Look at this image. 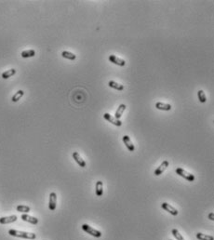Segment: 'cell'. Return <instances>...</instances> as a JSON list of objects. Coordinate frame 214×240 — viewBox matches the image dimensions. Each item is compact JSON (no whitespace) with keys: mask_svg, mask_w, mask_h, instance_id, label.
Wrapping results in <instances>:
<instances>
[{"mask_svg":"<svg viewBox=\"0 0 214 240\" xmlns=\"http://www.w3.org/2000/svg\"><path fill=\"white\" fill-rule=\"evenodd\" d=\"M8 234L9 235L11 236H15V237H20V238H24V239H36V235L34 233H28V232H24V231H19V230H15V229H10L8 230Z\"/></svg>","mask_w":214,"mask_h":240,"instance_id":"6da1fadb","label":"cell"},{"mask_svg":"<svg viewBox=\"0 0 214 240\" xmlns=\"http://www.w3.org/2000/svg\"><path fill=\"white\" fill-rule=\"evenodd\" d=\"M176 174H178L179 176L181 177H183L184 179L187 180L188 182H194L195 181V176L193 175V174L187 172L186 170H184V169H181V168H178L176 169Z\"/></svg>","mask_w":214,"mask_h":240,"instance_id":"7a4b0ae2","label":"cell"},{"mask_svg":"<svg viewBox=\"0 0 214 240\" xmlns=\"http://www.w3.org/2000/svg\"><path fill=\"white\" fill-rule=\"evenodd\" d=\"M82 229H83V231H85L87 234H90V235H92V236L98 237V238L102 236V233H101L100 231H98V230H96V229L90 227V226L89 224H87V223H84V224L82 225Z\"/></svg>","mask_w":214,"mask_h":240,"instance_id":"3957f363","label":"cell"},{"mask_svg":"<svg viewBox=\"0 0 214 240\" xmlns=\"http://www.w3.org/2000/svg\"><path fill=\"white\" fill-rule=\"evenodd\" d=\"M103 117H104V119L106 120V121H108V122H110V123H112L113 125H115V126H116V127H121L122 126V122L120 121L119 119H116L115 116H112L110 114H108V113H105L104 115H103Z\"/></svg>","mask_w":214,"mask_h":240,"instance_id":"277c9868","label":"cell"},{"mask_svg":"<svg viewBox=\"0 0 214 240\" xmlns=\"http://www.w3.org/2000/svg\"><path fill=\"white\" fill-rule=\"evenodd\" d=\"M56 206H57V194L56 193L52 192L49 194V208L51 211L56 210Z\"/></svg>","mask_w":214,"mask_h":240,"instance_id":"5b68a950","label":"cell"},{"mask_svg":"<svg viewBox=\"0 0 214 240\" xmlns=\"http://www.w3.org/2000/svg\"><path fill=\"white\" fill-rule=\"evenodd\" d=\"M161 208H162L163 210H165L166 211H168V213H170L171 215H173V216H177L178 213H179L178 210H177L175 208H173L172 206L169 205V204L167 203V202H164V203L161 204Z\"/></svg>","mask_w":214,"mask_h":240,"instance_id":"8992f818","label":"cell"},{"mask_svg":"<svg viewBox=\"0 0 214 240\" xmlns=\"http://www.w3.org/2000/svg\"><path fill=\"white\" fill-rule=\"evenodd\" d=\"M168 165H169V163H168V160H164L162 163H161V165H160L156 170H155V175L156 176H159V175H161V174L168 169Z\"/></svg>","mask_w":214,"mask_h":240,"instance_id":"52a82bcc","label":"cell"},{"mask_svg":"<svg viewBox=\"0 0 214 240\" xmlns=\"http://www.w3.org/2000/svg\"><path fill=\"white\" fill-rule=\"evenodd\" d=\"M18 217L16 215H11L8 217H1L0 218V223L1 224H8V223H12L16 222Z\"/></svg>","mask_w":214,"mask_h":240,"instance_id":"ba28073f","label":"cell"},{"mask_svg":"<svg viewBox=\"0 0 214 240\" xmlns=\"http://www.w3.org/2000/svg\"><path fill=\"white\" fill-rule=\"evenodd\" d=\"M21 220L24 221V222H27V223H30L32 224H37L38 223V219L36 217H33V216H30L28 214H23L20 216Z\"/></svg>","mask_w":214,"mask_h":240,"instance_id":"9c48e42d","label":"cell"},{"mask_svg":"<svg viewBox=\"0 0 214 240\" xmlns=\"http://www.w3.org/2000/svg\"><path fill=\"white\" fill-rule=\"evenodd\" d=\"M122 140H123V141H124V144H126L127 150L130 151V152H134L135 147H134V144H132V141H131V138L128 137L127 135H125V136H123Z\"/></svg>","mask_w":214,"mask_h":240,"instance_id":"30bf717a","label":"cell"},{"mask_svg":"<svg viewBox=\"0 0 214 240\" xmlns=\"http://www.w3.org/2000/svg\"><path fill=\"white\" fill-rule=\"evenodd\" d=\"M73 158L74 159V161H76L77 164L79 165V167H81V168H85L86 167V162H85V160L80 156V155H79V153H77V152H74L73 153Z\"/></svg>","mask_w":214,"mask_h":240,"instance_id":"8fae6325","label":"cell"},{"mask_svg":"<svg viewBox=\"0 0 214 240\" xmlns=\"http://www.w3.org/2000/svg\"><path fill=\"white\" fill-rule=\"evenodd\" d=\"M109 61L116 65H118V66H125L126 64V62L118 57H116L115 55H110L109 56Z\"/></svg>","mask_w":214,"mask_h":240,"instance_id":"7c38bea8","label":"cell"},{"mask_svg":"<svg viewBox=\"0 0 214 240\" xmlns=\"http://www.w3.org/2000/svg\"><path fill=\"white\" fill-rule=\"evenodd\" d=\"M156 108L158 109V110H161V111H169L171 109V105L168 104V103H161V102H157L156 103Z\"/></svg>","mask_w":214,"mask_h":240,"instance_id":"4fadbf2b","label":"cell"},{"mask_svg":"<svg viewBox=\"0 0 214 240\" xmlns=\"http://www.w3.org/2000/svg\"><path fill=\"white\" fill-rule=\"evenodd\" d=\"M108 86L110 87V88L115 89V90H119V91H121V90H124V86H123V85H121V84H119V83H117V82H115V81H113V80H111V81L108 82Z\"/></svg>","mask_w":214,"mask_h":240,"instance_id":"5bb4252c","label":"cell"},{"mask_svg":"<svg viewBox=\"0 0 214 240\" xmlns=\"http://www.w3.org/2000/svg\"><path fill=\"white\" fill-rule=\"evenodd\" d=\"M126 107H127V106H126L124 103H122V104H120V105L118 106V108L116 109L115 114V117L116 119H119V118L122 116V115H123V113H124V111H125Z\"/></svg>","mask_w":214,"mask_h":240,"instance_id":"9a60e30c","label":"cell"},{"mask_svg":"<svg viewBox=\"0 0 214 240\" xmlns=\"http://www.w3.org/2000/svg\"><path fill=\"white\" fill-rule=\"evenodd\" d=\"M96 194L97 196H102L103 194V183L101 181L96 182Z\"/></svg>","mask_w":214,"mask_h":240,"instance_id":"2e32d148","label":"cell"},{"mask_svg":"<svg viewBox=\"0 0 214 240\" xmlns=\"http://www.w3.org/2000/svg\"><path fill=\"white\" fill-rule=\"evenodd\" d=\"M20 55L23 58H31L36 55V51L34 49H28V50H24L20 53Z\"/></svg>","mask_w":214,"mask_h":240,"instance_id":"e0dca14e","label":"cell"},{"mask_svg":"<svg viewBox=\"0 0 214 240\" xmlns=\"http://www.w3.org/2000/svg\"><path fill=\"white\" fill-rule=\"evenodd\" d=\"M61 56L65 59H68V60H71V61H74L77 59V55H74V53L70 52V51H62L61 52Z\"/></svg>","mask_w":214,"mask_h":240,"instance_id":"ac0fdd59","label":"cell"},{"mask_svg":"<svg viewBox=\"0 0 214 240\" xmlns=\"http://www.w3.org/2000/svg\"><path fill=\"white\" fill-rule=\"evenodd\" d=\"M16 74V70L15 69H9L4 73H2V78L4 79H8L9 77H11V76H13L14 74Z\"/></svg>","mask_w":214,"mask_h":240,"instance_id":"d6986e66","label":"cell"},{"mask_svg":"<svg viewBox=\"0 0 214 240\" xmlns=\"http://www.w3.org/2000/svg\"><path fill=\"white\" fill-rule=\"evenodd\" d=\"M16 210H17V211H19V212H23V213H28V212H30V210H31L30 207L25 206V205H19V206H17Z\"/></svg>","mask_w":214,"mask_h":240,"instance_id":"ffe728a7","label":"cell"},{"mask_svg":"<svg viewBox=\"0 0 214 240\" xmlns=\"http://www.w3.org/2000/svg\"><path fill=\"white\" fill-rule=\"evenodd\" d=\"M24 95V90H18L13 96H12V98H11V101L13 102V103H17L21 97H23Z\"/></svg>","mask_w":214,"mask_h":240,"instance_id":"44dd1931","label":"cell"},{"mask_svg":"<svg viewBox=\"0 0 214 240\" xmlns=\"http://www.w3.org/2000/svg\"><path fill=\"white\" fill-rule=\"evenodd\" d=\"M197 238L199 240H213V236L212 235H205L202 233H197Z\"/></svg>","mask_w":214,"mask_h":240,"instance_id":"7402d4cb","label":"cell"},{"mask_svg":"<svg viewBox=\"0 0 214 240\" xmlns=\"http://www.w3.org/2000/svg\"><path fill=\"white\" fill-rule=\"evenodd\" d=\"M197 97H198V100H199V102L200 103H206V101H207V97H206V94H205V92L203 91V90H198V92H197Z\"/></svg>","mask_w":214,"mask_h":240,"instance_id":"603a6c76","label":"cell"},{"mask_svg":"<svg viewBox=\"0 0 214 240\" xmlns=\"http://www.w3.org/2000/svg\"><path fill=\"white\" fill-rule=\"evenodd\" d=\"M172 235H173V236H174L177 240H185V239L184 238V236L180 234V232L177 230V229H172Z\"/></svg>","mask_w":214,"mask_h":240,"instance_id":"cb8c5ba5","label":"cell"},{"mask_svg":"<svg viewBox=\"0 0 214 240\" xmlns=\"http://www.w3.org/2000/svg\"><path fill=\"white\" fill-rule=\"evenodd\" d=\"M209 219L210 221H213V220H214V214H213V212H210V213L209 214Z\"/></svg>","mask_w":214,"mask_h":240,"instance_id":"d4e9b609","label":"cell"}]
</instances>
